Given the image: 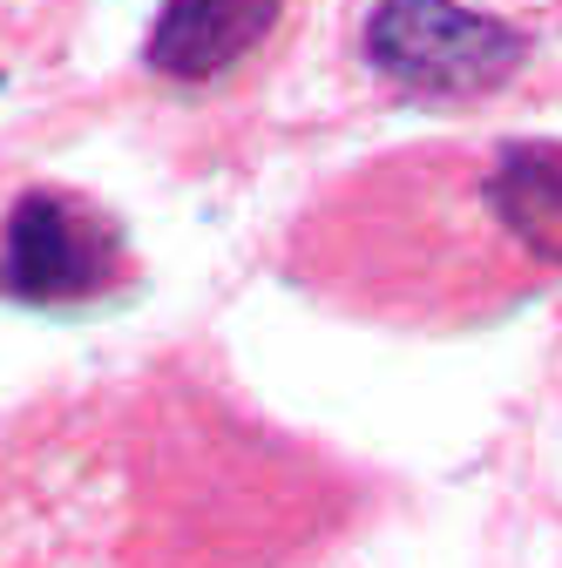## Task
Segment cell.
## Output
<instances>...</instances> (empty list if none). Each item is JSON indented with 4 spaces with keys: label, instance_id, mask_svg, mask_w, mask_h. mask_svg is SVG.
Instances as JSON below:
<instances>
[{
    "label": "cell",
    "instance_id": "6da1fadb",
    "mask_svg": "<svg viewBox=\"0 0 562 568\" xmlns=\"http://www.w3.org/2000/svg\"><path fill=\"white\" fill-rule=\"evenodd\" d=\"M319 298L387 325H474L562 277V142H441L339 183L292 244Z\"/></svg>",
    "mask_w": 562,
    "mask_h": 568
},
{
    "label": "cell",
    "instance_id": "7a4b0ae2",
    "mask_svg": "<svg viewBox=\"0 0 562 568\" xmlns=\"http://www.w3.org/2000/svg\"><path fill=\"white\" fill-rule=\"evenodd\" d=\"M367 54L380 75L428 95H474L509 82L529 41L509 21L468 14L454 0H380L367 21Z\"/></svg>",
    "mask_w": 562,
    "mask_h": 568
},
{
    "label": "cell",
    "instance_id": "3957f363",
    "mask_svg": "<svg viewBox=\"0 0 562 568\" xmlns=\"http://www.w3.org/2000/svg\"><path fill=\"white\" fill-rule=\"evenodd\" d=\"M116 271V237L102 217L76 210L68 196H28L14 203L8 224V257H0V292L28 305H61L82 298Z\"/></svg>",
    "mask_w": 562,
    "mask_h": 568
},
{
    "label": "cell",
    "instance_id": "277c9868",
    "mask_svg": "<svg viewBox=\"0 0 562 568\" xmlns=\"http://www.w3.org/2000/svg\"><path fill=\"white\" fill-rule=\"evenodd\" d=\"M278 21V0H170L150 28V68L203 82L251 54Z\"/></svg>",
    "mask_w": 562,
    "mask_h": 568
}]
</instances>
